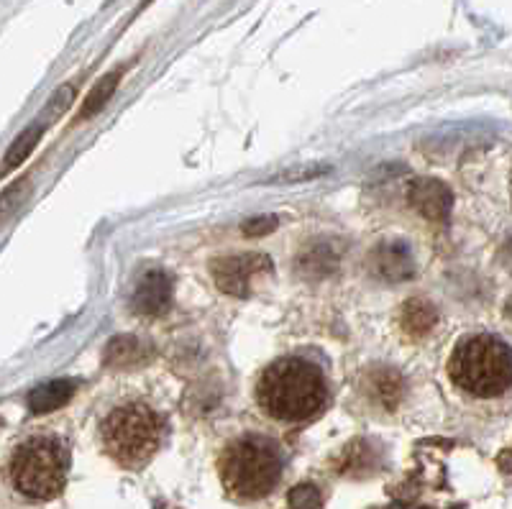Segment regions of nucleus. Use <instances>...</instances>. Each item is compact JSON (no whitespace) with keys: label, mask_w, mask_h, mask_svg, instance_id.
<instances>
[{"label":"nucleus","mask_w":512,"mask_h":509,"mask_svg":"<svg viewBox=\"0 0 512 509\" xmlns=\"http://www.w3.org/2000/svg\"><path fill=\"white\" fill-rule=\"evenodd\" d=\"M141 351H144V346L136 338H116V341H111L108 351H105V364L121 366V369L139 366Z\"/></svg>","instance_id":"nucleus-13"},{"label":"nucleus","mask_w":512,"mask_h":509,"mask_svg":"<svg viewBox=\"0 0 512 509\" xmlns=\"http://www.w3.org/2000/svg\"><path fill=\"white\" fill-rule=\"evenodd\" d=\"M26 190H29V180H18L16 185L11 187V190H6L3 195H0V220L8 218V215L13 213V210L21 205V200H24Z\"/></svg>","instance_id":"nucleus-18"},{"label":"nucleus","mask_w":512,"mask_h":509,"mask_svg":"<svg viewBox=\"0 0 512 509\" xmlns=\"http://www.w3.org/2000/svg\"><path fill=\"white\" fill-rule=\"evenodd\" d=\"M336 264H338L336 254H333L328 246H323V243H318V246H313V249H308L303 256H300V272H303L305 277H313V279L328 277V274L336 269Z\"/></svg>","instance_id":"nucleus-12"},{"label":"nucleus","mask_w":512,"mask_h":509,"mask_svg":"<svg viewBox=\"0 0 512 509\" xmlns=\"http://www.w3.org/2000/svg\"><path fill=\"white\" fill-rule=\"evenodd\" d=\"M72 98H75V85H64L62 90H59V93L52 98V103H49V108H47V113H44V118L62 116L64 110H67L72 105Z\"/></svg>","instance_id":"nucleus-19"},{"label":"nucleus","mask_w":512,"mask_h":509,"mask_svg":"<svg viewBox=\"0 0 512 509\" xmlns=\"http://www.w3.org/2000/svg\"><path fill=\"white\" fill-rule=\"evenodd\" d=\"M448 376L479 400L500 397L512 387V348L487 333L461 338L448 359Z\"/></svg>","instance_id":"nucleus-3"},{"label":"nucleus","mask_w":512,"mask_h":509,"mask_svg":"<svg viewBox=\"0 0 512 509\" xmlns=\"http://www.w3.org/2000/svg\"><path fill=\"white\" fill-rule=\"evenodd\" d=\"M326 172V167H313V169H303L297 167L292 169V172H287L282 180H290V182H300V180H310V177H315V174H323Z\"/></svg>","instance_id":"nucleus-21"},{"label":"nucleus","mask_w":512,"mask_h":509,"mask_svg":"<svg viewBox=\"0 0 512 509\" xmlns=\"http://www.w3.org/2000/svg\"><path fill=\"white\" fill-rule=\"evenodd\" d=\"M41 131H44V128H41V126H31L29 131H24V134L18 136L16 144H13L11 149H8L6 159H3V172H8V169L18 167V164L24 162L26 157H29L31 151H34V146L39 144Z\"/></svg>","instance_id":"nucleus-15"},{"label":"nucleus","mask_w":512,"mask_h":509,"mask_svg":"<svg viewBox=\"0 0 512 509\" xmlns=\"http://www.w3.org/2000/svg\"><path fill=\"white\" fill-rule=\"evenodd\" d=\"M164 420L144 402H126L105 415L100 440L105 453L126 469H141L162 446Z\"/></svg>","instance_id":"nucleus-4"},{"label":"nucleus","mask_w":512,"mask_h":509,"mask_svg":"<svg viewBox=\"0 0 512 509\" xmlns=\"http://www.w3.org/2000/svg\"><path fill=\"white\" fill-rule=\"evenodd\" d=\"M410 205L418 210L423 218L433 220V223H443L451 213V203H454V195L443 182L438 180H415L410 185Z\"/></svg>","instance_id":"nucleus-8"},{"label":"nucleus","mask_w":512,"mask_h":509,"mask_svg":"<svg viewBox=\"0 0 512 509\" xmlns=\"http://www.w3.org/2000/svg\"><path fill=\"white\" fill-rule=\"evenodd\" d=\"M320 502H323V497H320V492L313 484H300L290 492L292 509H318Z\"/></svg>","instance_id":"nucleus-17"},{"label":"nucleus","mask_w":512,"mask_h":509,"mask_svg":"<svg viewBox=\"0 0 512 509\" xmlns=\"http://www.w3.org/2000/svg\"><path fill=\"white\" fill-rule=\"evenodd\" d=\"M72 394H75V382H70V379L47 382L29 394V407L36 415H44V412L59 410L62 405H67L72 400Z\"/></svg>","instance_id":"nucleus-10"},{"label":"nucleus","mask_w":512,"mask_h":509,"mask_svg":"<svg viewBox=\"0 0 512 509\" xmlns=\"http://www.w3.org/2000/svg\"><path fill=\"white\" fill-rule=\"evenodd\" d=\"M118 80H121V72H111V75H105L103 80H98V85L93 87V93L88 95V100L82 103L80 110V121H88L90 116H95L100 108H103L108 100H111L113 90H116Z\"/></svg>","instance_id":"nucleus-14"},{"label":"nucleus","mask_w":512,"mask_h":509,"mask_svg":"<svg viewBox=\"0 0 512 509\" xmlns=\"http://www.w3.org/2000/svg\"><path fill=\"white\" fill-rule=\"evenodd\" d=\"M438 313L431 302L425 300H410L408 305L402 307V328L408 330L410 336L420 338L425 333H431L433 325H436Z\"/></svg>","instance_id":"nucleus-11"},{"label":"nucleus","mask_w":512,"mask_h":509,"mask_svg":"<svg viewBox=\"0 0 512 509\" xmlns=\"http://www.w3.org/2000/svg\"><path fill=\"white\" fill-rule=\"evenodd\" d=\"M256 402L272 420L305 423L328 402L323 371L300 356H285L264 369L256 382Z\"/></svg>","instance_id":"nucleus-1"},{"label":"nucleus","mask_w":512,"mask_h":509,"mask_svg":"<svg viewBox=\"0 0 512 509\" xmlns=\"http://www.w3.org/2000/svg\"><path fill=\"white\" fill-rule=\"evenodd\" d=\"M70 474V448L57 435H34L11 458V481L29 499L59 497Z\"/></svg>","instance_id":"nucleus-5"},{"label":"nucleus","mask_w":512,"mask_h":509,"mask_svg":"<svg viewBox=\"0 0 512 509\" xmlns=\"http://www.w3.org/2000/svg\"><path fill=\"white\" fill-rule=\"evenodd\" d=\"M172 305V279L162 269H149L136 284L134 295H131V307L139 315H164Z\"/></svg>","instance_id":"nucleus-7"},{"label":"nucleus","mask_w":512,"mask_h":509,"mask_svg":"<svg viewBox=\"0 0 512 509\" xmlns=\"http://www.w3.org/2000/svg\"><path fill=\"white\" fill-rule=\"evenodd\" d=\"M372 269L377 272V277L387 279V282H402V279L413 277L415 261L402 241L379 243L372 251Z\"/></svg>","instance_id":"nucleus-9"},{"label":"nucleus","mask_w":512,"mask_h":509,"mask_svg":"<svg viewBox=\"0 0 512 509\" xmlns=\"http://www.w3.org/2000/svg\"><path fill=\"white\" fill-rule=\"evenodd\" d=\"M269 259L264 254H231L223 259L213 261V279H216L218 290L226 292L233 297H246L249 295L251 279L256 274L269 272Z\"/></svg>","instance_id":"nucleus-6"},{"label":"nucleus","mask_w":512,"mask_h":509,"mask_svg":"<svg viewBox=\"0 0 512 509\" xmlns=\"http://www.w3.org/2000/svg\"><path fill=\"white\" fill-rule=\"evenodd\" d=\"M507 249H510V251H512V243H510V246H507ZM507 261H510V267H512V259H507Z\"/></svg>","instance_id":"nucleus-23"},{"label":"nucleus","mask_w":512,"mask_h":509,"mask_svg":"<svg viewBox=\"0 0 512 509\" xmlns=\"http://www.w3.org/2000/svg\"><path fill=\"white\" fill-rule=\"evenodd\" d=\"M372 387L374 392L379 394V402H384V405L395 407L397 402L392 400V397H397L400 400V376L395 374V371H374L372 374Z\"/></svg>","instance_id":"nucleus-16"},{"label":"nucleus","mask_w":512,"mask_h":509,"mask_svg":"<svg viewBox=\"0 0 512 509\" xmlns=\"http://www.w3.org/2000/svg\"><path fill=\"white\" fill-rule=\"evenodd\" d=\"M505 313H507V318H510V320H512V297H510V300H507V307H505Z\"/></svg>","instance_id":"nucleus-22"},{"label":"nucleus","mask_w":512,"mask_h":509,"mask_svg":"<svg viewBox=\"0 0 512 509\" xmlns=\"http://www.w3.org/2000/svg\"><path fill=\"white\" fill-rule=\"evenodd\" d=\"M282 451L267 435L246 433L241 438H233L221 453L218 469L221 481L228 494L244 502H254L280 484L282 479Z\"/></svg>","instance_id":"nucleus-2"},{"label":"nucleus","mask_w":512,"mask_h":509,"mask_svg":"<svg viewBox=\"0 0 512 509\" xmlns=\"http://www.w3.org/2000/svg\"><path fill=\"white\" fill-rule=\"evenodd\" d=\"M277 228V218L274 215H264V218H254L249 223H244V233L246 236H264V233L274 231Z\"/></svg>","instance_id":"nucleus-20"}]
</instances>
